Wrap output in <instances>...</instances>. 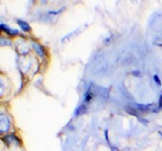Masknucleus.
<instances>
[{
    "mask_svg": "<svg viewBox=\"0 0 162 151\" xmlns=\"http://www.w3.org/2000/svg\"><path fill=\"white\" fill-rule=\"evenodd\" d=\"M32 47H33V49L35 50V52L37 53V55L40 58H43L44 56H45L44 49H43V47L41 46V44H39L38 43H32Z\"/></svg>",
    "mask_w": 162,
    "mask_h": 151,
    "instance_id": "f257e3e1",
    "label": "nucleus"
},
{
    "mask_svg": "<svg viewBox=\"0 0 162 151\" xmlns=\"http://www.w3.org/2000/svg\"><path fill=\"white\" fill-rule=\"evenodd\" d=\"M10 127V120L6 115H1V132L8 131Z\"/></svg>",
    "mask_w": 162,
    "mask_h": 151,
    "instance_id": "f03ea898",
    "label": "nucleus"
},
{
    "mask_svg": "<svg viewBox=\"0 0 162 151\" xmlns=\"http://www.w3.org/2000/svg\"><path fill=\"white\" fill-rule=\"evenodd\" d=\"M1 29L4 32H6L7 34L10 35V36H16V35L19 34V31L17 29H10V27H9L7 25H5V24H1Z\"/></svg>",
    "mask_w": 162,
    "mask_h": 151,
    "instance_id": "7ed1b4c3",
    "label": "nucleus"
},
{
    "mask_svg": "<svg viewBox=\"0 0 162 151\" xmlns=\"http://www.w3.org/2000/svg\"><path fill=\"white\" fill-rule=\"evenodd\" d=\"M17 24L18 26L20 27V29L23 30L24 32H30L31 31V27L29 26V23H26V21H23V20H21V19H18L17 21Z\"/></svg>",
    "mask_w": 162,
    "mask_h": 151,
    "instance_id": "20e7f679",
    "label": "nucleus"
},
{
    "mask_svg": "<svg viewBox=\"0 0 162 151\" xmlns=\"http://www.w3.org/2000/svg\"><path fill=\"white\" fill-rule=\"evenodd\" d=\"M86 110H87V107H86V106L84 104L80 105L79 107L76 109V116H79V115L84 114L86 113Z\"/></svg>",
    "mask_w": 162,
    "mask_h": 151,
    "instance_id": "39448f33",
    "label": "nucleus"
},
{
    "mask_svg": "<svg viewBox=\"0 0 162 151\" xmlns=\"http://www.w3.org/2000/svg\"><path fill=\"white\" fill-rule=\"evenodd\" d=\"M92 97H93V94H92V86H91V88L89 89V90L86 92V94H85V96H84V100H85V102H90L91 100L92 99Z\"/></svg>",
    "mask_w": 162,
    "mask_h": 151,
    "instance_id": "423d86ee",
    "label": "nucleus"
},
{
    "mask_svg": "<svg viewBox=\"0 0 162 151\" xmlns=\"http://www.w3.org/2000/svg\"><path fill=\"white\" fill-rule=\"evenodd\" d=\"M152 104H146V105H143V104H137V107L139 110L141 111H147L150 110V107H152Z\"/></svg>",
    "mask_w": 162,
    "mask_h": 151,
    "instance_id": "0eeeda50",
    "label": "nucleus"
},
{
    "mask_svg": "<svg viewBox=\"0 0 162 151\" xmlns=\"http://www.w3.org/2000/svg\"><path fill=\"white\" fill-rule=\"evenodd\" d=\"M125 110L127 113H129L130 115H133V116H138V111L136 110V108H132V107H129V106H127L125 108Z\"/></svg>",
    "mask_w": 162,
    "mask_h": 151,
    "instance_id": "6e6552de",
    "label": "nucleus"
},
{
    "mask_svg": "<svg viewBox=\"0 0 162 151\" xmlns=\"http://www.w3.org/2000/svg\"><path fill=\"white\" fill-rule=\"evenodd\" d=\"M153 79H154V81L155 82V84L160 87V86H161V80H160V79H159V77H158V75H154V76H153Z\"/></svg>",
    "mask_w": 162,
    "mask_h": 151,
    "instance_id": "1a4fd4ad",
    "label": "nucleus"
},
{
    "mask_svg": "<svg viewBox=\"0 0 162 151\" xmlns=\"http://www.w3.org/2000/svg\"><path fill=\"white\" fill-rule=\"evenodd\" d=\"M64 10V8H62L61 10H51V12H49L48 14H51V15H58L60 13H62Z\"/></svg>",
    "mask_w": 162,
    "mask_h": 151,
    "instance_id": "9d476101",
    "label": "nucleus"
},
{
    "mask_svg": "<svg viewBox=\"0 0 162 151\" xmlns=\"http://www.w3.org/2000/svg\"><path fill=\"white\" fill-rule=\"evenodd\" d=\"M105 137H106V141L108 143H109V138H108V130H105Z\"/></svg>",
    "mask_w": 162,
    "mask_h": 151,
    "instance_id": "9b49d317",
    "label": "nucleus"
},
{
    "mask_svg": "<svg viewBox=\"0 0 162 151\" xmlns=\"http://www.w3.org/2000/svg\"><path fill=\"white\" fill-rule=\"evenodd\" d=\"M110 148H111V151H119L118 148H116V147H112V145H110Z\"/></svg>",
    "mask_w": 162,
    "mask_h": 151,
    "instance_id": "f8f14e48",
    "label": "nucleus"
},
{
    "mask_svg": "<svg viewBox=\"0 0 162 151\" xmlns=\"http://www.w3.org/2000/svg\"><path fill=\"white\" fill-rule=\"evenodd\" d=\"M133 74H135V75H137V76L139 77V72H133Z\"/></svg>",
    "mask_w": 162,
    "mask_h": 151,
    "instance_id": "ddd939ff",
    "label": "nucleus"
},
{
    "mask_svg": "<svg viewBox=\"0 0 162 151\" xmlns=\"http://www.w3.org/2000/svg\"><path fill=\"white\" fill-rule=\"evenodd\" d=\"M158 133H159V134H160V135H161V136H162V132H161V131H159V132H158Z\"/></svg>",
    "mask_w": 162,
    "mask_h": 151,
    "instance_id": "4468645a",
    "label": "nucleus"
}]
</instances>
